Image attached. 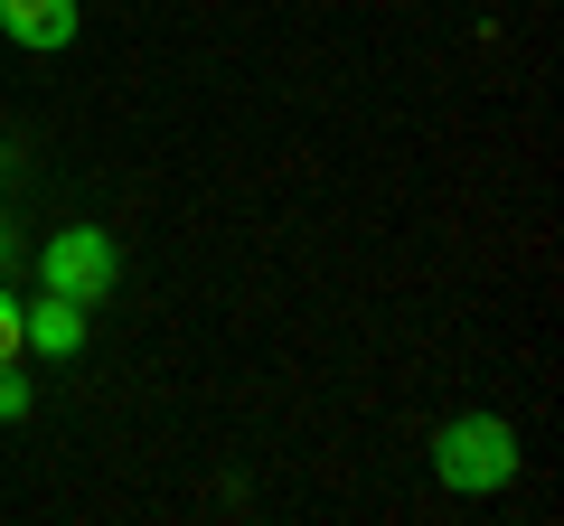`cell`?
Wrapping results in <instances>:
<instances>
[{
	"instance_id": "obj_1",
	"label": "cell",
	"mask_w": 564,
	"mask_h": 526,
	"mask_svg": "<svg viewBox=\"0 0 564 526\" xmlns=\"http://www.w3.org/2000/svg\"><path fill=\"white\" fill-rule=\"evenodd\" d=\"M433 480H443L452 498L508 489L518 480V432H508V414H452V424L433 432Z\"/></svg>"
},
{
	"instance_id": "obj_2",
	"label": "cell",
	"mask_w": 564,
	"mask_h": 526,
	"mask_svg": "<svg viewBox=\"0 0 564 526\" xmlns=\"http://www.w3.org/2000/svg\"><path fill=\"white\" fill-rule=\"evenodd\" d=\"M39 283L95 310V302H113V283H122V244L104 235V226H57L47 254H39Z\"/></svg>"
},
{
	"instance_id": "obj_3",
	"label": "cell",
	"mask_w": 564,
	"mask_h": 526,
	"mask_svg": "<svg viewBox=\"0 0 564 526\" xmlns=\"http://www.w3.org/2000/svg\"><path fill=\"white\" fill-rule=\"evenodd\" d=\"M76 29H85V0H0V39L29 47V57L76 47Z\"/></svg>"
},
{
	"instance_id": "obj_4",
	"label": "cell",
	"mask_w": 564,
	"mask_h": 526,
	"mask_svg": "<svg viewBox=\"0 0 564 526\" xmlns=\"http://www.w3.org/2000/svg\"><path fill=\"white\" fill-rule=\"evenodd\" d=\"M20 348H39V358H76V348H85V302H66V292L20 302Z\"/></svg>"
},
{
	"instance_id": "obj_5",
	"label": "cell",
	"mask_w": 564,
	"mask_h": 526,
	"mask_svg": "<svg viewBox=\"0 0 564 526\" xmlns=\"http://www.w3.org/2000/svg\"><path fill=\"white\" fill-rule=\"evenodd\" d=\"M20 358V302H10V283H0V366Z\"/></svg>"
},
{
	"instance_id": "obj_6",
	"label": "cell",
	"mask_w": 564,
	"mask_h": 526,
	"mask_svg": "<svg viewBox=\"0 0 564 526\" xmlns=\"http://www.w3.org/2000/svg\"><path fill=\"white\" fill-rule=\"evenodd\" d=\"M0 244H10V226H0Z\"/></svg>"
}]
</instances>
